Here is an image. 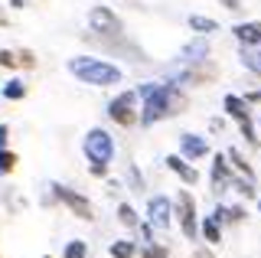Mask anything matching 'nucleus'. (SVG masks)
I'll return each instance as SVG.
<instances>
[{"instance_id":"b1692460","label":"nucleus","mask_w":261,"mask_h":258,"mask_svg":"<svg viewBox=\"0 0 261 258\" xmlns=\"http://www.w3.org/2000/svg\"><path fill=\"white\" fill-rule=\"evenodd\" d=\"M239 127H242V138L251 144V147H255L258 144V138H255V124H251V118H245V121H239Z\"/></svg>"},{"instance_id":"bb28decb","label":"nucleus","mask_w":261,"mask_h":258,"mask_svg":"<svg viewBox=\"0 0 261 258\" xmlns=\"http://www.w3.org/2000/svg\"><path fill=\"white\" fill-rule=\"evenodd\" d=\"M16 56H20V62H23V66H36V59H33V53H30V49H20Z\"/></svg>"},{"instance_id":"473e14b6","label":"nucleus","mask_w":261,"mask_h":258,"mask_svg":"<svg viewBox=\"0 0 261 258\" xmlns=\"http://www.w3.org/2000/svg\"><path fill=\"white\" fill-rule=\"evenodd\" d=\"M23 4H27V0H10V7H13V10H20Z\"/></svg>"},{"instance_id":"c9c22d12","label":"nucleus","mask_w":261,"mask_h":258,"mask_svg":"<svg viewBox=\"0 0 261 258\" xmlns=\"http://www.w3.org/2000/svg\"><path fill=\"white\" fill-rule=\"evenodd\" d=\"M258 127H261V121H258Z\"/></svg>"},{"instance_id":"393cba45","label":"nucleus","mask_w":261,"mask_h":258,"mask_svg":"<svg viewBox=\"0 0 261 258\" xmlns=\"http://www.w3.org/2000/svg\"><path fill=\"white\" fill-rule=\"evenodd\" d=\"M16 62H20V56L13 49H0V66L4 69H16Z\"/></svg>"},{"instance_id":"f257e3e1","label":"nucleus","mask_w":261,"mask_h":258,"mask_svg":"<svg viewBox=\"0 0 261 258\" xmlns=\"http://www.w3.org/2000/svg\"><path fill=\"white\" fill-rule=\"evenodd\" d=\"M144 108H141V124L150 127L157 124L160 118H170V115H179L186 108V95L179 92L176 85H160V82H147L137 88Z\"/></svg>"},{"instance_id":"2eb2a0df","label":"nucleus","mask_w":261,"mask_h":258,"mask_svg":"<svg viewBox=\"0 0 261 258\" xmlns=\"http://www.w3.org/2000/svg\"><path fill=\"white\" fill-rule=\"evenodd\" d=\"M232 180H235V176L228 173L225 157H216V164H212V183H216V190L219 187H232Z\"/></svg>"},{"instance_id":"412c9836","label":"nucleus","mask_w":261,"mask_h":258,"mask_svg":"<svg viewBox=\"0 0 261 258\" xmlns=\"http://www.w3.org/2000/svg\"><path fill=\"white\" fill-rule=\"evenodd\" d=\"M118 219L124 222V225H130V229H134V225H141V219H137V213H134V206H127V203L118 206Z\"/></svg>"},{"instance_id":"4be33fe9","label":"nucleus","mask_w":261,"mask_h":258,"mask_svg":"<svg viewBox=\"0 0 261 258\" xmlns=\"http://www.w3.org/2000/svg\"><path fill=\"white\" fill-rule=\"evenodd\" d=\"M13 167H16V154L7 150V147H0V173H10Z\"/></svg>"},{"instance_id":"a878e982","label":"nucleus","mask_w":261,"mask_h":258,"mask_svg":"<svg viewBox=\"0 0 261 258\" xmlns=\"http://www.w3.org/2000/svg\"><path fill=\"white\" fill-rule=\"evenodd\" d=\"M144 258H167V248H160V245H147V248H144Z\"/></svg>"},{"instance_id":"72a5a7b5","label":"nucleus","mask_w":261,"mask_h":258,"mask_svg":"<svg viewBox=\"0 0 261 258\" xmlns=\"http://www.w3.org/2000/svg\"><path fill=\"white\" fill-rule=\"evenodd\" d=\"M4 23H7V17H4V13H0V27H4Z\"/></svg>"},{"instance_id":"1a4fd4ad","label":"nucleus","mask_w":261,"mask_h":258,"mask_svg":"<svg viewBox=\"0 0 261 258\" xmlns=\"http://www.w3.org/2000/svg\"><path fill=\"white\" fill-rule=\"evenodd\" d=\"M206 56H209V39H206V36H196L193 43L183 46L179 59H183L186 66H199V62H206Z\"/></svg>"},{"instance_id":"9b49d317","label":"nucleus","mask_w":261,"mask_h":258,"mask_svg":"<svg viewBox=\"0 0 261 258\" xmlns=\"http://www.w3.org/2000/svg\"><path fill=\"white\" fill-rule=\"evenodd\" d=\"M167 167H170V170H173V173L179 176V180L186 183V187H193V183L199 180V173H196V167H193V164H190V160H186L183 154H173V157H167Z\"/></svg>"},{"instance_id":"ddd939ff","label":"nucleus","mask_w":261,"mask_h":258,"mask_svg":"<svg viewBox=\"0 0 261 258\" xmlns=\"http://www.w3.org/2000/svg\"><path fill=\"white\" fill-rule=\"evenodd\" d=\"M239 59H242V66H245V69L255 72V75L261 79V49H258V46H242Z\"/></svg>"},{"instance_id":"9d476101","label":"nucleus","mask_w":261,"mask_h":258,"mask_svg":"<svg viewBox=\"0 0 261 258\" xmlns=\"http://www.w3.org/2000/svg\"><path fill=\"white\" fill-rule=\"evenodd\" d=\"M235 39L242 46H261V20H248V23H235L232 27Z\"/></svg>"},{"instance_id":"5701e85b","label":"nucleus","mask_w":261,"mask_h":258,"mask_svg":"<svg viewBox=\"0 0 261 258\" xmlns=\"http://www.w3.org/2000/svg\"><path fill=\"white\" fill-rule=\"evenodd\" d=\"M85 252H88V245L82 239H75V242H69V245H65V258H85Z\"/></svg>"},{"instance_id":"aec40b11","label":"nucleus","mask_w":261,"mask_h":258,"mask_svg":"<svg viewBox=\"0 0 261 258\" xmlns=\"http://www.w3.org/2000/svg\"><path fill=\"white\" fill-rule=\"evenodd\" d=\"M111 258H134V242L114 239V242H111Z\"/></svg>"},{"instance_id":"f03ea898","label":"nucleus","mask_w":261,"mask_h":258,"mask_svg":"<svg viewBox=\"0 0 261 258\" xmlns=\"http://www.w3.org/2000/svg\"><path fill=\"white\" fill-rule=\"evenodd\" d=\"M69 72L79 82L98 85V88L118 85L121 79H124L118 66H111V62H105V59H95V56H75V59H69Z\"/></svg>"},{"instance_id":"0eeeda50","label":"nucleus","mask_w":261,"mask_h":258,"mask_svg":"<svg viewBox=\"0 0 261 258\" xmlns=\"http://www.w3.org/2000/svg\"><path fill=\"white\" fill-rule=\"evenodd\" d=\"M176 216H179V225H183V236L193 239L199 232V225H196V199L186 190L176 196Z\"/></svg>"},{"instance_id":"39448f33","label":"nucleus","mask_w":261,"mask_h":258,"mask_svg":"<svg viewBox=\"0 0 261 258\" xmlns=\"http://www.w3.org/2000/svg\"><path fill=\"white\" fill-rule=\"evenodd\" d=\"M49 190H53V196L59 199V203H65V206L72 209V216H79V219H88V222L95 219V209H92V203H88L85 196H79L75 190L62 187V183H53V187H49Z\"/></svg>"},{"instance_id":"7ed1b4c3","label":"nucleus","mask_w":261,"mask_h":258,"mask_svg":"<svg viewBox=\"0 0 261 258\" xmlns=\"http://www.w3.org/2000/svg\"><path fill=\"white\" fill-rule=\"evenodd\" d=\"M82 150H85V157H88V164H92L95 176L108 173V164L114 157V141H111V134L105 131V127H92V131L85 134V141H82Z\"/></svg>"},{"instance_id":"7c9ffc66","label":"nucleus","mask_w":261,"mask_h":258,"mask_svg":"<svg viewBox=\"0 0 261 258\" xmlns=\"http://www.w3.org/2000/svg\"><path fill=\"white\" fill-rule=\"evenodd\" d=\"M245 101H248V105H255V101H261V92H248V95H245Z\"/></svg>"},{"instance_id":"cd10ccee","label":"nucleus","mask_w":261,"mask_h":258,"mask_svg":"<svg viewBox=\"0 0 261 258\" xmlns=\"http://www.w3.org/2000/svg\"><path fill=\"white\" fill-rule=\"evenodd\" d=\"M219 4H222L225 10H232V13H239V10H242V0H219Z\"/></svg>"},{"instance_id":"2f4dec72","label":"nucleus","mask_w":261,"mask_h":258,"mask_svg":"<svg viewBox=\"0 0 261 258\" xmlns=\"http://www.w3.org/2000/svg\"><path fill=\"white\" fill-rule=\"evenodd\" d=\"M4 144H7V127L0 124V147H4Z\"/></svg>"},{"instance_id":"dca6fc26","label":"nucleus","mask_w":261,"mask_h":258,"mask_svg":"<svg viewBox=\"0 0 261 258\" xmlns=\"http://www.w3.org/2000/svg\"><path fill=\"white\" fill-rule=\"evenodd\" d=\"M190 30H193V33H199V36H209V33H219V23L209 20V17L193 13V17H190Z\"/></svg>"},{"instance_id":"4468645a","label":"nucleus","mask_w":261,"mask_h":258,"mask_svg":"<svg viewBox=\"0 0 261 258\" xmlns=\"http://www.w3.org/2000/svg\"><path fill=\"white\" fill-rule=\"evenodd\" d=\"M222 108H225V111H228V115H232L235 121H245V118H248V101L239 98V95H225Z\"/></svg>"},{"instance_id":"a211bd4d","label":"nucleus","mask_w":261,"mask_h":258,"mask_svg":"<svg viewBox=\"0 0 261 258\" xmlns=\"http://www.w3.org/2000/svg\"><path fill=\"white\" fill-rule=\"evenodd\" d=\"M0 95H4L7 101H20L23 95H27V85H23L20 79H10V82H7L4 88H0Z\"/></svg>"},{"instance_id":"f3484780","label":"nucleus","mask_w":261,"mask_h":258,"mask_svg":"<svg viewBox=\"0 0 261 258\" xmlns=\"http://www.w3.org/2000/svg\"><path fill=\"white\" fill-rule=\"evenodd\" d=\"M202 236H206V242H209V245H219V242H222V222H219V219H212V216H209V219L202 222Z\"/></svg>"},{"instance_id":"f704fd0d","label":"nucleus","mask_w":261,"mask_h":258,"mask_svg":"<svg viewBox=\"0 0 261 258\" xmlns=\"http://www.w3.org/2000/svg\"><path fill=\"white\" fill-rule=\"evenodd\" d=\"M258 209H261V199H258Z\"/></svg>"},{"instance_id":"6ab92c4d","label":"nucleus","mask_w":261,"mask_h":258,"mask_svg":"<svg viewBox=\"0 0 261 258\" xmlns=\"http://www.w3.org/2000/svg\"><path fill=\"white\" fill-rule=\"evenodd\" d=\"M228 160H232V164H235V170H239V173H245V180H255V170H251V164H248V160H245L242 154H239V150H228V154H225Z\"/></svg>"},{"instance_id":"6e6552de","label":"nucleus","mask_w":261,"mask_h":258,"mask_svg":"<svg viewBox=\"0 0 261 258\" xmlns=\"http://www.w3.org/2000/svg\"><path fill=\"white\" fill-rule=\"evenodd\" d=\"M147 216H150L153 229H170V222H173V206H170L167 196H153L150 203H147Z\"/></svg>"},{"instance_id":"20e7f679","label":"nucleus","mask_w":261,"mask_h":258,"mask_svg":"<svg viewBox=\"0 0 261 258\" xmlns=\"http://www.w3.org/2000/svg\"><path fill=\"white\" fill-rule=\"evenodd\" d=\"M137 98H141L137 92H121L118 98H111L108 115H111L114 124L130 127V124H137V121H141V111H137Z\"/></svg>"},{"instance_id":"c756f323","label":"nucleus","mask_w":261,"mask_h":258,"mask_svg":"<svg viewBox=\"0 0 261 258\" xmlns=\"http://www.w3.org/2000/svg\"><path fill=\"white\" fill-rule=\"evenodd\" d=\"M212 219L225 222V219H228V209H225V206H216V209H212Z\"/></svg>"},{"instance_id":"c85d7f7f","label":"nucleus","mask_w":261,"mask_h":258,"mask_svg":"<svg viewBox=\"0 0 261 258\" xmlns=\"http://www.w3.org/2000/svg\"><path fill=\"white\" fill-rule=\"evenodd\" d=\"M239 219H245V209H242V206L228 209V222H239Z\"/></svg>"},{"instance_id":"423d86ee","label":"nucleus","mask_w":261,"mask_h":258,"mask_svg":"<svg viewBox=\"0 0 261 258\" xmlns=\"http://www.w3.org/2000/svg\"><path fill=\"white\" fill-rule=\"evenodd\" d=\"M88 30L98 36H121V20L114 17V10H108V7H92L88 10Z\"/></svg>"},{"instance_id":"f8f14e48","label":"nucleus","mask_w":261,"mask_h":258,"mask_svg":"<svg viewBox=\"0 0 261 258\" xmlns=\"http://www.w3.org/2000/svg\"><path fill=\"white\" fill-rule=\"evenodd\" d=\"M179 154L186 160H199V157L209 154V144L202 138H196V134H183V138H179Z\"/></svg>"}]
</instances>
